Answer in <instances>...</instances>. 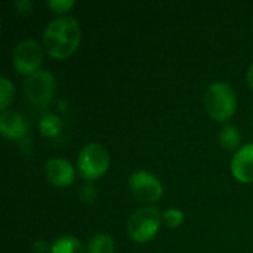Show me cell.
<instances>
[{"mask_svg": "<svg viewBox=\"0 0 253 253\" xmlns=\"http://www.w3.org/2000/svg\"><path fill=\"white\" fill-rule=\"evenodd\" d=\"M27 122L24 116L13 110H6L0 114V132L9 141H21L27 135Z\"/></svg>", "mask_w": 253, "mask_h": 253, "instance_id": "30bf717a", "label": "cell"}, {"mask_svg": "<svg viewBox=\"0 0 253 253\" xmlns=\"http://www.w3.org/2000/svg\"><path fill=\"white\" fill-rule=\"evenodd\" d=\"M33 6H34V3L30 0H19L15 3V7L19 13H28L33 9Z\"/></svg>", "mask_w": 253, "mask_h": 253, "instance_id": "d6986e66", "label": "cell"}, {"mask_svg": "<svg viewBox=\"0 0 253 253\" xmlns=\"http://www.w3.org/2000/svg\"><path fill=\"white\" fill-rule=\"evenodd\" d=\"M205 108L216 122L230 120L237 110V96L234 89L225 82L212 83L205 92Z\"/></svg>", "mask_w": 253, "mask_h": 253, "instance_id": "7a4b0ae2", "label": "cell"}, {"mask_svg": "<svg viewBox=\"0 0 253 253\" xmlns=\"http://www.w3.org/2000/svg\"><path fill=\"white\" fill-rule=\"evenodd\" d=\"M79 173L86 181H96L102 178L110 169V154L107 148L98 142L84 145L77 157Z\"/></svg>", "mask_w": 253, "mask_h": 253, "instance_id": "277c9868", "label": "cell"}, {"mask_svg": "<svg viewBox=\"0 0 253 253\" xmlns=\"http://www.w3.org/2000/svg\"><path fill=\"white\" fill-rule=\"evenodd\" d=\"M43 61V50L40 44L33 39L19 42L12 55V64L15 70L22 76H30L40 70Z\"/></svg>", "mask_w": 253, "mask_h": 253, "instance_id": "52a82bcc", "label": "cell"}, {"mask_svg": "<svg viewBox=\"0 0 253 253\" xmlns=\"http://www.w3.org/2000/svg\"><path fill=\"white\" fill-rule=\"evenodd\" d=\"M33 251H34V253H47L52 251V246H49L43 240H37L33 243Z\"/></svg>", "mask_w": 253, "mask_h": 253, "instance_id": "ffe728a7", "label": "cell"}, {"mask_svg": "<svg viewBox=\"0 0 253 253\" xmlns=\"http://www.w3.org/2000/svg\"><path fill=\"white\" fill-rule=\"evenodd\" d=\"M184 219H185L184 212L176 208H169L163 213V221L169 228H179L184 224Z\"/></svg>", "mask_w": 253, "mask_h": 253, "instance_id": "2e32d148", "label": "cell"}, {"mask_svg": "<svg viewBox=\"0 0 253 253\" xmlns=\"http://www.w3.org/2000/svg\"><path fill=\"white\" fill-rule=\"evenodd\" d=\"M50 253H86L83 243L73 236H62L55 240Z\"/></svg>", "mask_w": 253, "mask_h": 253, "instance_id": "8fae6325", "label": "cell"}, {"mask_svg": "<svg viewBox=\"0 0 253 253\" xmlns=\"http://www.w3.org/2000/svg\"><path fill=\"white\" fill-rule=\"evenodd\" d=\"M114 240L105 233L95 234L87 243L86 253H114Z\"/></svg>", "mask_w": 253, "mask_h": 253, "instance_id": "4fadbf2b", "label": "cell"}, {"mask_svg": "<svg viewBox=\"0 0 253 253\" xmlns=\"http://www.w3.org/2000/svg\"><path fill=\"white\" fill-rule=\"evenodd\" d=\"M162 213L156 206H142L127 219L126 231L135 243H148L156 237L162 225Z\"/></svg>", "mask_w": 253, "mask_h": 253, "instance_id": "3957f363", "label": "cell"}, {"mask_svg": "<svg viewBox=\"0 0 253 253\" xmlns=\"http://www.w3.org/2000/svg\"><path fill=\"white\" fill-rule=\"evenodd\" d=\"M24 93L36 107H44L55 93V77L47 70H37L24 80Z\"/></svg>", "mask_w": 253, "mask_h": 253, "instance_id": "5b68a950", "label": "cell"}, {"mask_svg": "<svg viewBox=\"0 0 253 253\" xmlns=\"http://www.w3.org/2000/svg\"><path fill=\"white\" fill-rule=\"evenodd\" d=\"M46 179L55 187H68L74 182V168L65 159H52L44 166Z\"/></svg>", "mask_w": 253, "mask_h": 253, "instance_id": "9c48e42d", "label": "cell"}, {"mask_svg": "<svg viewBox=\"0 0 253 253\" xmlns=\"http://www.w3.org/2000/svg\"><path fill=\"white\" fill-rule=\"evenodd\" d=\"M79 196H80V199H82L84 203H93L95 199H96V190H95V187H92V185H86V187L80 188Z\"/></svg>", "mask_w": 253, "mask_h": 253, "instance_id": "ac0fdd59", "label": "cell"}, {"mask_svg": "<svg viewBox=\"0 0 253 253\" xmlns=\"http://www.w3.org/2000/svg\"><path fill=\"white\" fill-rule=\"evenodd\" d=\"M47 6L55 13H67L70 9L74 7V1L73 0H50L47 1Z\"/></svg>", "mask_w": 253, "mask_h": 253, "instance_id": "e0dca14e", "label": "cell"}, {"mask_svg": "<svg viewBox=\"0 0 253 253\" xmlns=\"http://www.w3.org/2000/svg\"><path fill=\"white\" fill-rule=\"evenodd\" d=\"M231 173L242 184H253V142L240 147L233 156Z\"/></svg>", "mask_w": 253, "mask_h": 253, "instance_id": "ba28073f", "label": "cell"}, {"mask_svg": "<svg viewBox=\"0 0 253 253\" xmlns=\"http://www.w3.org/2000/svg\"><path fill=\"white\" fill-rule=\"evenodd\" d=\"M82 33L79 22L71 16H59L53 19L43 34V46L55 59H67L80 44Z\"/></svg>", "mask_w": 253, "mask_h": 253, "instance_id": "6da1fadb", "label": "cell"}, {"mask_svg": "<svg viewBox=\"0 0 253 253\" xmlns=\"http://www.w3.org/2000/svg\"><path fill=\"white\" fill-rule=\"evenodd\" d=\"M129 188L132 196L148 206H153L160 200L163 194V185L156 175L147 170H136L129 178Z\"/></svg>", "mask_w": 253, "mask_h": 253, "instance_id": "8992f818", "label": "cell"}, {"mask_svg": "<svg viewBox=\"0 0 253 253\" xmlns=\"http://www.w3.org/2000/svg\"><path fill=\"white\" fill-rule=\"evenodd\" d=\"M246 79H248V84L251 86V89L253 90V62H252V65L249 67V70H248Z\"/></svg>", "mask_w": 253, "mask_h": 253, "instance_id": "44dd1931", "label": "cell"}, {"mask_svg": "<svg viewBox=\"0 0 253 253\" xmlns=\"http://www.w3.org/2000/svg\"><path fill=\"white\" fill-rule=\"evenodd\" d=\"M15 89L7 77H0V110L1 113L7 110L10 102L13 101Z\"/></svg>", "mask_w": 253, "mask_h": 253, "instance_id": "9a60e30c", "label": "cell"}, {"mask_svg": "<svg viewBox=\"0 0 253 253\" xmlns=\"http://www.w3.org/2000/svg\"><path fill=\"white\" fill-rule=\"evenodd\" d=\"M39 130L46 138H56L62 130V122L56 114H43L39 122Z\"/></svg>", "mask_w": 253, "mask_h": 253, "instance_id": "7c38bea8", "label": "cell"}, {"mask_svg": "<svg viewBox=\"0 0 253 253\" xmlns=\"http://www.w3.org/2000/svg\"><path fill=\"white\" fill-rule=\"evenodd\" d=\"M242 142L240 130L233 125H225L219 132V144L225 150H236Z\"/></svg>", "mask_w": 253, "mask_h": 253, "instance_id": "5bb4252c", "label": "cell"}]
</instances>
